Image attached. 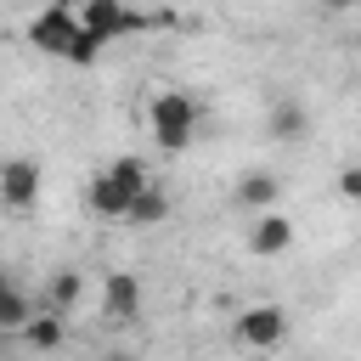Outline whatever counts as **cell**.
<instances>
[{
    "mask_svg": "<svg viewBox=\"0 0 361 361\" xmlns=\"http://www.w3.org/2000/svg\"><path fill=\"white\" fill-rule=\"evenodd\" d=\"M147 130H152V141H158L164 152L192 147V135H197V102H192L186 90H158V96L147 102Z\"/></svg>",
    "mask_w": 361,
    "mask_h": 361,
    "instance_id": "cell-1",
    "label": "cell"
},
{
    "mask_svg": "<svg viewBox=\"0 0 361 361\" xmlns=\"http://www.w3.org/2000/svg\"><path fill=\"white\" fill-rule=\"evenodd\" d=\"M73 34H79V11H73V0L45 6V11L28 23V45H34V51H45V56H62V62H68Z\"/></svg>",
    "mask_w": 361,
    "mask_h": 361,
    "instance_id": "cell-2",
    "label": "cell"
},
{
    "mask_svg": "<svg viewBox=\"0 0 361 361\" xmlns=\"http://www.w3.org/2000/svg\"><path fill=\"white\" fill-rule=\"evenodd\" d=\"M73 11H79V23H85L90 34H102L107 45L124 39V34H135V28H147V17H141L130 0H79Z\"/></svg>",
    "mask_w": 361,
    "mask_h": 361,
    "instance_id": "cell-3",
    "label": "cell"
},
{
    "mask_svg": "<svg viewBox=\"0 0 361 361\" xmlns=\"http://www.w3.org/2000/svg\"><path fill=\"white\" fill-rule=\"evenodd\" d=\"M288 338V310L282 305H248L243 316H237V344H248V350H276Z\"/></svg>",
    "mask_w": 361,
    "mask_h": 361,
    "instance_id": "cell-4",
    "label": "cell"
},
{
    "mask_svg": "<svg viewBox=\"0 0 361 361\" xmlns=\"http://www.w3.org/2000/svg\"><path fill=\"white\" fill-rule=\"evenodd\" d=\"M102 316L113 327H130L141 316V282H135V271H107L102 276Z\"/></svg>",
    "mask_w": 361,
    "mask_h": 361,
    "instance_id": "cell-5",
    "label": "cell"
},
{
    "mask_svg": "<svg viewBox=\"0 0 361 361\" xmlns=\"http://www.w3.org/2000/svg\"><path fill=\"white\" fill-rule=\"evenodd\" d=\"M39 186H45V169L34 158H6L0 164V203L6 209H34Z\"/></svg>",
    "mask_w": 361,
    "mask_h": 361,
    "instance_id": "cell-6",
    "label": "cell"
},
{
    "mask_svg": "<svg viewBox=\"0 0 361 361\" xmlns=\"http://www.w3.org/2000/svg\"><path fill=\"white\" fill-rule=\"evenodd\" d=\"M288 248H293V220H288L282 209H259V220L248 226V254L276 259V254H288Z\"/></svg>",
    "mask_w": 361,
    "mask_h": 361,
    "instance_id": "cell-7",
    "label": "cell"
},
{
    "mask_svg": "<svg viewBox=\"0 0 361 361\" xmlns=\"http://www.w3.org/2000/svg\"><path fill=\"white\" fill-rule=\"evenodd\" d=\"M85 203H90V214H102V220H124V209H130V192L102 169V175H90V186H85Z\"/></svg>",
    "mask_w": 361,
    "mask_h": 361,
    "instance_id": "cell-8",
    "label": "cell"
},
{
    "mask_svg": "<svg viewBox=\"0 0 361 361\" xmlns=\"http://www.w3.org/2000/svg\"><path fill=\"white\" fill-rule=\"evenodd\" d=\"M265 130H271V141H305L310 118H305V107H299L293 96H276L271 113H265Z\"/></svg>",
    "mask_w": 361,
    "mask_h": 361,
    "instance_id": "cell-9",
    "label": "cell"
},
{
    "mask_svg": "<svg viewBox=\"0 0 361 361\" xmlns=\"http://www.w3.org/2000/svg\"><path fill=\"white\" fill-rule=\"evenodd\" d=\"M276 197H282V175H271V169H248L237 180V203L243 209H276Z\"/></svg>",
    "mask_w": 361,
    "mask_h": 361,
    "instance_id": "cell-10",
    "label": "cell"
},
{
    "mask_svg": "<svg viewBox=\"0 0 361 361\" xmlns=\"http://www.w3.org/2000/svg\"><path fill=\"white\" fill-rule=\"evenodd\" d=\"M124 220H130V226H164V220H169V192H164L158 180H147V186L130 197Z\"/></svg>",
    "mask_w": 361,
    "mask_h": 361,
    "instance_id": "cell-11",
    "label": "cell"
},
{
    "mask_svg": "<svg viewBox=\"0 0 361 361\" xmlns=\"http://www.w3.org/2000/svg\"><path fill=\"white\" fill-rule=\"evenodd\" d=\"M62 338H68V322H62L56 310H34V316L23 322V344H28V350H56Z\"/></svg>",
    "mask_w": 361,
    "mask_h": 361,
    "instance_id": "cell-12",
    "label": "cell"
},
{
    "mask_svg": "<svg viewBox=\"0 0 361 361\" xmlns=\"http://www.w3.org/2000/svg\"><path fill=\"white\" fill-rule=\"evenodd\" d=\"M79 299H85V276H79V271H51V282H45V310L68 316Z\"/></svg>",
    "mask_w": 361,
    "mask_h": 361,
    "instance_id": "cell-13",
    "label": "cell"
},
{
    "mask_svg": "<svg viewBox=\"0 0 361 361\" xmlns=\"http://www.w3.org/2000/svg\"><path fill=\"white\" fill-rule=\"evenodd\" d=\"M28 316H34V299H28L17 282H6V288H0V333H23Z\"/></svg>",
    "mask_w": 361,
    "mask_h": 361,
    "instance_id": "cell-14",
    "label": "cell"
},
{
    "mask_svg": "<svg viewBox=\"0 0 361 361\" xmlns=\"http://www.w3.org/2000/svg\"><path fill=\"white\" fill-rule=\"evenodd\" d=\"M107 175H113V180H118V186H124V192H130V197H135V192H141V186H147V180H152V175H147V164H141V158H113V164H107Z\"/></svg>",
    "mask_w": 361,
    "mask_h": 361,
    "instance_id": "cell-15",
    "label": "cell"
},
{
    "mask_svg": "<svg viewBox=\"0 0 361 361\" xmlns=\"http://www.w3.org/2000/svg\"><path fill=\"white\" fill-rule=\"evenodd\" d=\"M102 45H107V39H102V34H90V28L79 23V34H73V45H68V62H73V68H90V62L102 56Z\"/></svg>",
    "mask_w": 361,
    "mask_h": 361,
    "instance_id": "cell-16",
    "label": "cell"
},
{
    "mask_svg": "<svg viewBox=\"0 0 361 361\" xmlns=\"http://www.w3.org/2000/svg\"><path fill=\"white\" fill-rule=\"evenodd\" d=\"M338 197L361 203V164H344V169H338Z\"/></svg>",
    "mask_w": 361,
    "mask_h": 361,
    "instance_id": "cell-17",
    "label": "cell"
},
{
    "mask_svg": "<svg viewBox=\"0 0 361 361\" xmlns=\"http://www.w3.org/2000/svg\"><path fill=\"white\" fill-rule=\"evenodd\" d=\"M361 0H327V11H355Z\"/></svg>",
    "mask_w": 361,
    "mask_h": 361,
    "instance_id": "cell-18",
    "label": "cell"
},
{
    "mask_svg": "<svg viewBox=\"0 0 361 361\" xmlns=\"http://www.w3.org/2000/svg\"><path fill=\"white\" fill-rule=\"evenodd\" d=\"M107 361H135V355H124V350H113V355H107Z\"/></svg>",
    "mask_w": 361,
    "mask_h": 361,
    "instance_id": "cell-19",
    "label": "cell"
},
{
    "mask_svg": "<svg viewBox=\"0 0 361 361\" xmlns=\"http://www.w3.org/2000/svg\"><path fill=\"white\" fill-rule=\"evenodd\" d=\"M6 282H11V276H6V271H0V288H6Z\"/></svg>",
    "mask_w": 361,
    "mask_h": 361,
    "instance_id": "cell-20",
    "label": "cell"
}]
</instances>
